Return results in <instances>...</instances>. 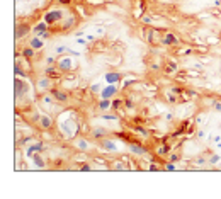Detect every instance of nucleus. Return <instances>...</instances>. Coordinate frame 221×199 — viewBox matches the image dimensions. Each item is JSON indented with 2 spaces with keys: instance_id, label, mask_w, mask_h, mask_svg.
I'll return each instance as SVG.
<instances>
[{
  "instance_id": "34",
  "label": "nucleus",
  "mask_w": 221,
  "mask_h": 199,
  "mask_svg": "<svg viewBox=\"0 0 221 199\" xmlns=\"http://www.w3.org/2000/svg\"><path fill=\"white\" fill-rule=\"evenodd\" d=\"M39 119H41V116H39L37 112H34V114H33V121H39Z\"/></svg>"
},
{
  "instance_id": "7",
  "label": "nucleus",
  "mask_w": 221,
  "mask_h": 199,
  "mask_svg": "<svg viewBox=\"0 0 221 199\" xmlns=\"http://www.w3.org/2000/svg\"><path fill=\"white\" fill-rule=\"evenodd\" d=\"M51 95L55 97L56 101H60V102H65L66 99H68V95L65 94V92H61V90H58V89H53L51 90Z\"/></svg>"
},
{
  "instance_id": "31",
  "label": "nucleus",
  "mask_w": 221,
  "mask_h": 199,
  "mask_svg": "<svg viewBox=\"0 0 221 199\" xmlns=\"http://www.w3.org/2000/svg\"><path fill=\"white\" fill-rule=\"evenodd\" d=\"M16 75H17V77H19V75H20V77H22V78H26V73L22 72V70H20V68H17V67H16Z\"/></svg>"
},
{
  "instance_id": "24",
  "label": "nucleus",
  "mask_w": 221,
  "mask_h": 199,
  "mask_svg": "<svg viewBox=\"0 0 221 199\" xmlns=\"http://www.w3.org/2000/svg\"><path fill=\"white\" fill-rule=\"evenodd\" d=\"M48 85H49V80H48V78H43V80L39 82V87H41V89H46Z\"/></svg>"
},
{
  "instance_id": "44",
  "label": "nucleus",
  "mask_w": 221,
  "mask_h": 199,
  "mask_svg": "<svg viewBox=\"0 0 221 199\" xmlns=\"http://www.w3.org/2000/svg\"><path fill=\"white\" fill-rule=\"evenodd\" d=\"M58 2H60V3H65V5H66V3H70V0H58Z\"/></svg>"
},
{
  "instance_id": "37",
  "label": "nucleus",
  "mask_w": 221,
  "mask_h": 199,
  "mask_svg": "<svg viewBox=\"0 0 221 199\" xmlns=\"http://www.w3.org/2000/svg\"><path fill=\"white\" fill-rule=\"evenodd\" d=\"M172 92H174V94H182V89H177V87H174V89H172Z\"/></svg>"
},
{
  "instance_id": "13",
  "label": "nucleus",
  "mask_w": 221,
  "mask_h": 199,
  "mask_svg": "<svg viewBox=\"0 0 221 199\" xmlns=\"http://www.w3.org/2000/svg\"><path fill=\"white\" fill-rule=\"evenodd\" d=\"M163 43H165V44H177V43H179V39L175 37V34L168 33V34H165V37H163Z\"/></svg>"
},
{
  "instance_id": "23",
  "label": "nucleus",
  "mask_w": 221,
  "mask_h": 199,
  "mask_svg": "<svg viewBox=\"0 0 221 199\" xmlns=\"http://www.w3.org/2000/svg\"><path fill=\"white\" fill-rule=\"evenodd\" d=\"M78 148H80V150H87V148H89V146H87V141H85V140H78Z\"/></svg>"
},
{
  "instance_id": "3",
  "label": "nucleus",
  "mask_w": 221,
  "mask_h": 199,
  "mask_svg": "<svg viewBox=\"0 0 221 199\" xmlns=\"http://www.w3.org/2000/svg\"><path fill=\"white\" fill-rule=\"evenodd\" d=\"M72 60L70 58H61V60H58V63H56V67L61 70V72H68V70H72Z\"/></svg>"
},
{
  "instance_id": "18",
  "label": "nucleus",
  "mask_w": 221,
  "mask_h": 199,
  "mask_svg": "<svg viewBox=\"0 0 221 199\" xmlns=\"http://www.w3.org/2000/svg\"><path fill=\"white\" fill-rule=\"evenodd\" d=\"M104 134H106V129H100V128L94 129V138H97V140H99V138H102Z\"/></svg>"
},
{
  "instance_id": "26",
  "label": "nucleus",
  "mask_w": 221,
  "mask_h": 199,
  "mask_svg": "<svg viewBox=\"0 0 221 199\" xmlns=\"http://www.w3.org/2000/svg\"><path fill=\"white\" fill-rule=\"evenodd\" d=\"M168 160H170V162H177V160H179V155H177V153H170V157H168Z\"/></svg>"
},
{
  "instance_id": "2",
  "label": "nucleus",
  "mask_w": 221,
  "mask_h": 199,
  "mask_svg": "<svg viewBox=\"0 0 221 199\" xmlns=\"http://www.w3.org/2000/svg\"><path fill=\"white\" fill-rule=\"evenodd\" d=\"M102 99H110L112 95H116V84H107V87H104L100 92Z\"/></svg>"
},
{
  "instance_id": "36",
  "label": "nucleus",
  "mask_w": 221,
  "mask_h": 199,
  "mask_svg": "<svg viewBox=\"0 0 221 199\" xmlns=\"http://www.w3.org/2000/svg\"><path fill=\"white\" fill-rule=\"evenodd\" d=\"M80 170H83V172H87V170H92V167H90V165H83V167H82Z\"/></svg>"
},
{
  "instance_id": "32",
  "label": "nucleus",
  "mask_w": 221,
  "mask_h": 199,
  "mask_svg": "<svg viewBox=\"0 0 221 199\" xmlns=\"http://www.w3.org/2000/svg\"><path fill=\"white\" fill-rule=\"evenodd\" d=\"M196 163H197V165H204V163H206V158H204V157H199V158L196 160Z\"/></svg>"
},
{
  "instance_id": "45",
  "label": "nucleus",
  "mask_w": 221,
  "mask_h": 199,
  "mask_svg": "<svg viewBox=\"0 0 221 199\" xmlns=\"http://www.w3.org/2000/svg\"><path fill=\"white\" fill-rule=\"evenodd\" d=\"M216 146H218V148H221V141H218V145H216Z\"/></svg>"
},
{
  "instance_id": "39",
  "label": "nucleus",
  "mask_w": 221,
  "mask_h": 199,
  "mask_svg": "<svg viewBox=\"0 0 221 199\" xmlns=\"http://www.w3.org/2000/svg\"><path fill=\"white\" fill-rule=\"evenodd\" d=\"M168 101H170V102H177V97H175V95H168Z\"/></svg>"
},
{
  "instance_id": "28",
  "label": "nucleus",
  "mask_w": 221,
  "mask_h": 199,
  "mask_svg": "<svg viewBox=\"0 0 221 199\" xmlns=\"http://www.w3.org/2000/svg\"><path fill=\"white\" fill-rule=\"evenodd\" d=\"M102 119H107V121H114V119H117L116 116H110V114H102Z\"/></svg>"
},
{
  "instance_id": "21",
  "label": "nucleus",
  "mask_w": 221,
  "mask_h": 199,
  "mask_svg": "<svg viewBox=\"0 0 221 199\" xmlns=\"http://www.w3.org/2000/svg\"><path fill=\"white\" fill-rule=\"evenodd\" d=\"M220 160H221L220 155H211V158H209V163H211V165H216V163H220Z\"/></svg>"
},
{
  "instance_id": "10",
  "label": "nucleus",
  "mask_w": 221,
  "mask_h": 199,
  "mask_svg": "<svg viewBox=\"0 0 221 199\" xmlns=\"http://www.w3.org/2000/svg\"><path fill=\"white\" fill-rule=\"evenodd\" d=\"M31 158H33V163L36 165L37 168H44V167H46V163H44V160H43V158H41V157H39L37 153H34V155H33Z\"/></svg>"
},
{
  "instance_id": "29",
  "label": "nucleus",
  "mask_w": 221,
  "mask_h": 199,
  "mask_svg": "<svg viewBox=\"0 0 221 199\" xmlns=\"http://www.w3.org/2000/svg\"><path fill=\"white\" fill-rule=\"evenodd\" d=\"M165 168H167V170H170V172H172V170H175V165H174V162H168L165 165Z\"/></svg>"
},
{
  "instance_id": "9",
  "label": "nucleus",
  "mask_w": 221,
  "mask_h": 199,
  "mask_svg": "<svg viewBox=\"0 0 221 199\" xmlns=\"http://www.w3.org/2000/svg\"><path fill=\"white\" fill-rule=\"evenodd\" d=\"M29 44H31V48H34V50H41V48L44 46V43H43L41 37H31Z\"/></svg>"
},
{
  "instance_id": "20",
  "label": "nucleus",
  "mask_w": 221,
  "mask_h": 199,
  "mask_svg": "<svg viewBox=\"0 0 221 199\" xmlns=\"http://www.w3.org/2000/svg\"><path fill=\"white\" fill-rule=\"evenodd\" d=\"M16 90H17V92H16L17 95H22V94H24V92H22V90H24V87H22V84L19 82V78L16 80Z\"/></svg>"
},
{
  "instance_id": "43",
  "label": "nucleus",
  "mask_w": 221,
  "mask_h": 199,
  "mask_svg": "<svg viewBox=\"0 0 221 199\" xmlns=\"http://www.w3.org/2000/svg\"><path fill=\"white\" fill-rule=\"evenodd\" d=\"M126 107H133V102L131 101H126Z\"/></svg>"
},
{
  "instance_id": "19",
  "label": "nucleus",
  "mask_w": 221,
  "mask_h": 199,
  "mask_svg": "<svg viewBox=\"0 0 221 199\" xmlns=\"http://www.w3.org/2000/svg\"><path fill=\"white\" fill-rule=\"evenodd\" d=\"M121 104H123V101H121V99H114V101H112V104H110V109H114V111H116V109L121 107Z\"/></svg>"
},
{
  "instance_id": "6",
  "label": "nucleus",
  "mask_w": 221,
  "mask_h": 199,
  "mask_svg": "<svg viewBox=\"0 0 221 199\" xmlns=\"http://www.w3.org/2000/svg\"><path fill=\"white\" fill-rule=\"evenodd\" d=\"M129 150L133 151V153H136V155H145L146 153V148L141 145H138V143H131L129 145Z\"/></svg>"
},
{
  "instance_id": "42",
  "label": "nucleus",
  "mask_w": 221,
  "mask_h": 199,
  "mask_svg": "<svg viewBox=\"0 0 221 199\" xmlns=\"http://www.w3.org/2000/svg\"><path fill=\"white\" fill-rule=\"evenodd\" d=\"M214 107L218 109V111H221V102H216V104H214Z\"/></svg>"
},
{
  "instance_id": "15",
  "label": "nucleus",
  "mask_w": 221,
  "mask_h": 199,
  "mask_svg": "<svg viewBox=\"0 0 221 199\" xmlns=\"http://www.w3.org/2000/svg\"><path fill=\"white\" fill-rule=\"evenodd\" d=\"M177 72V63H174V61H168L165 67V73H175Z\"/></svg>"
},
{
  "instance_id": "25",
  "label": "nucleus",
  "mask_w": 221,
  "mask_h": 199,
  "mask_svg": "<svg viewBox=\"0 0 221 199\" xmlns=\"http://www.w3.org/2000/svg\"><path fill=\"white\" fill-rule=\"evenodd\" d=\"M66 51H68V48H66V46H56V53H58V54L66 53Z\"/></svg>"
},
{
  "instance_id": "14",
  "label": "nucleus",
  "mask_w": 221,
  "mask_h": 199,
  "mask_svg": "<svg viewBox=\"0 0 221 199\" xmlns=\"http://www.w3.org/2000/svg\"><path fill=\"white\" fill-rule=\"evenodd\" d=\"M27 33H29V26H27V24H22L17 29V33H16V37H24Z\"/></svg>"
},
{
  "instance_id": "27",
  "label": "nucleus",
  "mask_w": 221,
  "mask_h": 199,
  "mask_svg": "<svg viewBox=\"0 0 221 199\" xmlns=\"http://www.w3.org/2000/svg\"><path fill=\"white\" fill-rule=\"evenodd\" d=\"M136 133H138V134H143V136H146L148 134V131L145 129V128H136Z\"/></svg>"
},
{
  "instance_id": "17",
  "label": "nucleus",
  "mask_w": 221,
  "mask_h": 199,
  "mask_svg": "<svg viewBox=\"0 0 221 199\" xmlns=\"http://www.w3.org/2000/svg\"><path fill=\"white\" fill-rule=\"evenodd\" d=\"M22 54H24L26 58H33V56H34V48H24V50H22Z\"/></svg>"
},
{
  "instance_id": "30",
  "label": "nucleus",
  "mask_w": 221,
  "mask_h": 199,
  "mask_svg": "<svg viewBox=\"0 0 221 199\" xmlns=\"http://www.w3.org/2000/svg\"><path fill=\"white\" fill-rule=\"evenodd\" d=\"M39 37H41V39H48V37H49V31H43V33L39 34Z\"/></svg>"
},
{
  "instance_id": "33",
  "label": "nucleus",
  "mask_w": 221,
  "mask_h": 199,
  "mask_svg": "<svg viewBox=\"0 0 221 199\" xmlns=\"http://www.w3.org/2000/svg\"><path fill=\"white\" fill-rule=\"evenodd\" d=\"M72 24H73V19H70V20H68V22L63 26V29H68V27H72Z\"/></svg>"
},
{
  "instance_id": "40",
  "label": "nucleus",
  "mask_w": 221,
  "mask_h": 199,
  "mask_svg": "<svg viewBox=\"0 0 221 199\" xmlns=\"http://www.w3.org/2000/svg\"><path fill=\"white\" fill-rule=\"evenodd\" d=\"M150 170H151V172H155V170H158V167H157L155 163H151V165H150Z\"/></svg>"
},
{
  "instance_id": "16",
  "label": "nucleus",
  "mask_w": 221,
  "mask_h": 199,
  "mask_svg": "<svg viewBox=\"0 0 221 199\" xmlns=\"http://www.w3.org/2000/svg\"><path fill=\"white\" fill-rule=\"evenodd\" d=\"M110 104H112V102H110L109 99H102V101L99 102V109H100V111H107V109L110 107Z\"/></svg>"
},
{
  "instance_id": "41",
  "label": "nucleus",
  "mask_w": 221,
  "mask_h": 199,
  "mask_svg": "<svg viewBox=\"0 0 221 199\" xmlns=\"http://www.w3.org/2000/svg\"><path fill=\"white\" fill-rule=\"evenodd\" d=\"M46 73H49V75H55V68H48V70H46Z\"/></svg>"
},
{
  "instance_id": "8",
  "label": "nucleus",
  "mask_w": 221,
  "mask_h": 199,
  "mask_svg": "<svg viewBox=\"0 0 221 199\" xmlns=\"http://www.w3.org/2000/svg\"><path fill=\"white\" fill-rule=\"evenodd\" d=\"M41 150H43V145H41V143H33V145L27 148V151H26V153H27V157H33L34 153L41 151Z\"/></svg>"
},
{
  "instance_id": "22",
  "label": "nucleus",
  "mask_w": 221,
  "mask_h": 199,
  "mask_svg": "<svg viewBox=\"0 0 221 199\" xmlns=\"http://www.w3.org/2000/svg\"><path fill=\"white\" fill-rule=\"evenodd\" d=\"M170 151V146L168 145H162V148H158V155H165Z\"/></svg>"
},
{
  "instance_id": "11",
  "label": "nucleus",
  "mask_w": 221,
  "mask_h": 199,
  "mask_svg": "<svg viewBox=\"0 0 221 199\" xmlns=\"http://www.w3.org/2000/svg\"><path fill=\"white\" fill-rule=\"evenodd\" d=\"M48 26H49V24H48L46 20H43V22H39L37 26H34V29H33V31H34V34H41L43 31H46V29H48Z\"/></svg>"
},
{
  "instance_id": "35",
  "label": "nucleus",
  "mask_w": 221,
  "mask_h": 199,
  "mask_svg": "<svg viewBox=\"0 0 221 199\" xmlns=\"http://www.w3.org/2000/svg\"><path fill=\"white\" fill-rule=\"evenodd\" d=\"M43 102H44V104H51V97H48V95H46V97L43 99Z\"/></svg>"
},
{
  "instance_id": "1",
  "label": "nucleus",
  "mask_w": 221,
  "mask_h": 199,
  "mask_svg": "<svg viewBox=\"0 0 221 199\" xmlns=\"http://www.w3.org/2000/svg\"><path fill=\"white\" fill-rule=\"evenodd\" d=\"M61 17H63V12H61V10H49V12H46L44 20H46L48 24H55L58 20H61Z\"/></svg>"
},
{
  "instance_id": "5",
  "label": "nucleus",
  "mask_w": 221,
  "mask_h": 199,
  "mask_svg": "<svg viewBox=\"0 0 221 199\" xmlns=\"http://www.w3.org/2000/svg\"><path fill=\"white\" fill-rule=\"evenodd\" d=\"M100 146L104 148V150H107V151H117V146L114 141H110V140H102L100 141Z\"/></svg>"
},
{
  "instance_id": "38",
  "label": "nucleus",
  "mask_w": 221,
  "mask_h": 199,
  "mask_svg": "<svg viewBox=\"0 0 221 199\" xmlns=\"http://www.w3.org/2000/svg\"><path fill=\"white\" fill-rule=\"evenodd\" d=\"M90 90H92L94 94H95V92H99V90H100V87H99V85H92V89H90Z\"/></svg>"
},
{
  "instance_id": "12",
  "label": "nucleus",
  "mask_w": 221,
  "mask_h": 199,
  "mask_svg": "<svg viewBox=\"0 0 221 199\" xmlns=\"http://www.w3.org/2000/svg\"><path fill=\"white\" fill-rule=\"evenodd\" d=\"M39 123H41V126L44 128V129H48V128H51V124H53V119L49 116H41Z\"/></svg>"
},
{
  "instance_id": "4",
  "label": "nucleus",
  "mask_w": 221,
  "mask_h": 199,
  "mask_svg": "<svg viewBox=\"0 0 221 199\" xmlns=\"http://www.w3.org/2000/svg\"><path fill=\"white\" fill-rule=\"evenodd\" d=\"M104 78H106L107 84H117V82L121 80V75H119L117 72H109V73H106Z\"/></svg>"
}]
</instances>
